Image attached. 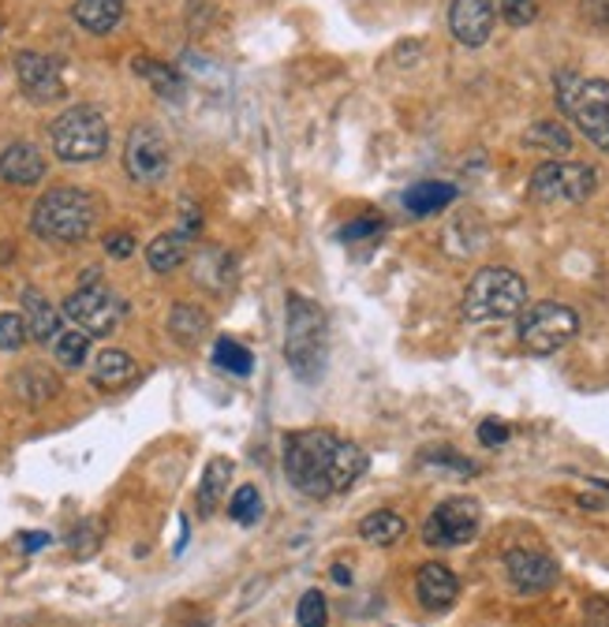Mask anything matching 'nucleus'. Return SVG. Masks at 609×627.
I'll use <instances>...</instances> for the list:
<instances>
[{"label": "nucleus", "mask_w": 609, "mask_h": 627, "mask_svg": "<svg viewBox=\"0 0 609 627\" xmlns=\"http://www.w3.org/2000/svg\"><path fill=\"white\" fill-rule=\"evenodd\" d=\"M367 452L337 430H292L284 437V478L295 494L326 501L367 474Z\"/></svg>", "instance_id": "nucleus-1"}, {"label": "nucleus", "mask_w": 609, "mask_h": 627, "mask_svg": "<svg viewBox=\"0 0 609 627\" xmlns=\"http://www.w3.org/2000/svg\"><path fill=\"white\" fill-rule=\"evenodd\" d=\"M329 351V325L326 310L315 299L292 292L284 299V359L303 381H315L326 370Z\"/></svg>", "instance_id": "nucleus-2"}, {"label": "nucleus", "mask_w": 609, "mask_h": 627, "mask_svg": "<svg viewBox=\"0 0 609 627\" xmlns=\"http://www.w3.org/2000/svg\"><path fill=\"white\" fill-rule=\"evenodd\" d=\"M98 225V202L83 188H53L30 209L34 235L49 243H83Z\"/></svg>", "instance_id": "nucleus-3"}, {"label": "nucleus", "mask_w": 609, "mask_h": 627, "mask_svg": "<svg viewBox=\"0 0 609 627\" xmlns=\"http://www.w3.org/2000/svg\"><path fill=\"white\" fill-rule=\"evenodd\" d=\"M554 94L561 113L587 135L591 146L609 154V79H587L580 72H557Z\"/></svg>", "instance_id": "nucleus-4"}, {"label": "nucleus", "mask_w": 609, "mask_h": 627, "mask_svg": "<svg viewBox=\"0 0 609 627\" xmlns=\"http://www.w3.org/2000/svg\"><path fill=\"white\" fill-rule=\"evenodd\" d=\"M528 307V284H523L520 273L505 266H486L479 269L475 277L468 281V292H464V318L475 321H509L520 318V310Z\"/></svg>", "instance_id": "nucleus-5"}, {"label": "nucleus", "mask_w": 609, "mask_h": 627, "mask_svg": "<svg viewBox=\"0 0 609 627\" xmlns=\"http://www.w3.org/2000/svg\"><path fill=\"white\" fill-rule=\"evenodd\" d=\"M53 154L67 165H87L109 150V120L98 105H72L49 124Z\"/></svg>", "instance_id": "nucleus-6"}, {"label": "nucleus", "mask_w": 609, "mask_h": 627, "mask_svg": "<svg viewBox=\"0 0 609 627\" xmlns=\"http://www.w3.org/2000/svg\"><path fill=\"white\" fill-rule=\"evenodd\" d=\"M580 333V314L569 303H535L520 310V344L531 355H557Z\"/></svg>", "instance_id": "nucleus-7"}, {"label": "nucleus", "mask_w": 609, "mask_h": 627, "mask_svg": "<svg viewBox=\"0 0 609 627\" xmlns=\"http://www.w3.org/2000/svg\"><path fill=\"white\" fill-rule=\"evenodd\" d=\"M531 199L546 206H580L598 188V172L583 161H549L531 172Z\"/></svg>", "instance_id": "nucleus-8"}, {"label": "nucleus", "mask_w": 609, "mask_h": 627, "mask_svg": "<svg viewBox=\"0 0 609 627\" xmlns=\"http://www.w3.org/2000/svg\"><path fill=\"white\" fill-rule=\"evenodd\" d=\"M61 314L67 321H75V329H83L87 336H109L120 329L124 314H128V303L105 284H87L79 292H72L64 299Z\"/></svg>", "instance_id": "nucleus-9"}, {"label": "nucleus", "mask_w": 609, "mask_h": 627, "mask_svg": "<svg viewBox=\"0 0 609 627\" xmlns=\"http://www.w3.org/2000/svg\"><path fill=\"white\" fill-rule=\"evenodd\" d=\"M482 530V504L475 497H449L427 515L422 523V541L430 549H456L475 541Z\"/></svg>", "instance_id": "nucleus-10"}, {"label": "nucleus", "mask_w": 609, "mask_h": 627, "mask_svg": "<svg viewBox=\"0 0 609 627\" xmlns=\"http://www.w3.org/2000/svg\"><path fill=\"white\" fill-rule=\"evenodd\" d=\"M173 165V150H168L165 135L157 124H135L128 142H124V168L135 183H161Z\"/></svg>", "instance_id": "nucleus-11"}, {"label": "nucleus", "mask_w": 609, "mask_h": 627, "mask_svg": "<svg viewBox=\"0 0 609 627\" xmlns=\"http://www.w3.org/2000/svg\"><path fill=\"white\" fill-rule=\"evenodd\" d=\"M15 79H20V90L30 101L46 105V101H61L64 98V72L53 56L46 53H20L15 56Z\"/></svg>", "instance_id": "nucleus-12"}, {"label": "nucleus", "mask_w": 609, "mask_h": 627, "mask_svg": "<svg viewBox=\"0 0 609 627\" xmlns=\"http://www.w3.org/2000/svg\"><path fill=\"white\" fill-rule=\"evenodd\" d=\"M505 572H509V583L520 594H546L561 579L557 561L549 553H538V549H509Z\"/></svg>", "instance_id": "nucleus-13"}, {"label": "nucleus", "mask_w": 609, "mask_h": 627, "mask_svg": "<svg viewBox=\"0 0 609 627\" xmlns=\"http://www.w3.org/2000/svg\"><path fill=\"white\" fill-rule=\"evenodd\" d=\"M494 4L490 0H453L449 4V30L460 46L479 49L494 34Z\"/></svg>", "instance_id": "nucleus-14"}, {"label": "nucleus", "mask_w": 609, "mask_h": 627, "mask_svg": "<svg viewBox=\"0 0 609 627\" xmlns=\"http://www.w3.org/2000/svg\"><path fill=\"white\" fill-rule=\"evenodd\" d=\"M416 594L427 613H445V609L460 598V579H456L453 567L430 561V564H422L416 575Z\"/></svg>", "instance_id": "nucleus-15"}, {"label": "nucleus", "mask_w": 609, "mask_h": 627, "mask_svg": "<svg viewBox=\"0 0 609 627\" xmlns=\"http://www.w3.org/2000/svg\"><path fill=\"white\" fill-rule=\"evenodd\" d=\"M41 176H46V157L30 142H12L0 154V180L12 183V188H34Z\"/></svg>", "instance_id": "nucleus-16"}, {"label": "nucleus", "mask_w": 609, "mask_h": 627, "mask_svg": "<svg viewBox=\"0 0 609 627\" xmlns=\"http://www.w3.org/2000/svg\"><path fill=\"white\" fill-rule=\"evenodd\" d=\"M232 474H236V463L225 460V456H217V460L206 463V471H202V478H199V494H194V508H199L202 520L217 515V508L228 501Z\"/></svg>", "instance_id": "nucleus-17"}, {"label": "nucleus", "mask_w": 609, "mask_h": 627, "mask_svg": "<svg viewBox=\"0 0 609 627\" xmlns=\"http://www.w3.org/2000/svg\"><path fill=\"white\" fill-rule=\"evenodd\" d=\"M61 318L64 314L38 292V287H27L23 292V321H27V333L38 344H53L56 333H61Z\"/></svg>", "instance_id": "nucleus-18"}, {"label": "nucleus", "mask_w": 609, "mask_h": 627, "mask_svg": "<svg viewBox=\"0 0 609 627\" xmlns=\"http://www.w3.org/2000/svg\"><path fill=\"white\" fill-rule=\"evenodd\" d=\"M135 374H139V367H135V359L128 351H120V347H105V351L94 359L90 381H94V388H101V393H116V388L128 385Z\"/></svg>", "instance_id": "nucleus-19"}, {"label": "nucleus", "mask_w": 609, "mask_h": 627, "mask_svg": "<svg viewBox=\"0 0 609 627\" xmlns=\"http://www.w3.org/2000/svg\"><path fill=\"white\" fill-rule=\"evenodd\" d=\"M131 72L139 75L142 82H150V90H154L157 98L183 101V90H188V82H183V75L176 72V67H168V64H161V61H150V56H135Z\"/></svg>", "instance_id": "nucleus-20"}, {"label": "nucleus", "mask_w": 609, "mask_h": 627, "mask_svg": "<svg viewBox=\"0 0 609 627\" xmlns=\"http://www.w3.org/2000/svg\"><path fill=\"white\" fill-rule=\"evenodd\" d=\"M72 20L87 34H109L120 27L124 20V0H75Z\"/></svg>", "instance_id": "nucleus-21"}, {"label": "nucleus", "mask_w": 609, "mask_h": 627, "mask_svg": "<svg viewBox=\"0 0 609 627\" xmlns=\"http://www.w3.org/2000/svg\"><path fill=\"white\" fill-rule=\"evenodd\" d=\"M191 258V240H183L180 232H161L157 240H150L147 247V266L154 273H173Z\"/></svg>", "instance_id": "nucleus-22"}, {"label": "nucleus", "mask_w": 609, "mask_h": 627, "mask_svg": "<svg viewBox=\"0 0 609 627\" xmlns=\"http://www.w3.org/2000/svg\"><path fill=\"white\" fill-rule=\"evenodd\" d=\"M453 199H456V188L442 180H422L416 188L404 191V206H408V214H416V217L437 214V209H445Z\"/></svg>", "instance_id": "nucleus-23"}, {"label": "nucleus", "mask_w": 609, "mask_h": 627, "mask_svg": "<svg viewBox=\"0 0 609 627\" xmlns=\"http://www.w3.org/2000/svg\"><path fill=\"white\" fill-rule=\"evenodd\" d=\"M15 393H20L23 404L38 408V404H49L56 393H61V381H56L53 370H46V367H23L20 378H15Z\"/></svg>", "instance_id": "nucleus-24"}, {"label": "nucleus", "mask_w": 609, "mask_h": 627, "mask_svg": "<svg viewBox=\"0 0 609 627\" xmlns=\"http://www.w3.org/2000/svg\"><path fill=\"white\" fill-rule=\"evenodd\" d=\"M408 523H404L401 512H389V508H378V512L363 515L359 523V538L370 541V546H393V541L404 538Z\"/></svg>", "instance_id": "nucleus-25"}, {"label": "nucleus", "mask_w": 609, "mask_h": 627, "mask_svg": "<svg viewBox=\"0 0 609 627\" xmlns=\"http://www.w3.org/2000/svg\"><path fill=\"white\" fill-rule=\"evenodd\" d=\"M194 281L210 287V292H228L232 287V258L225 251L194 254Z\"/></svg>", "instance_id": "nucleus-26"}, {"label": "nucleus", "mask_w": 609, "mask_h": 627, "mask_svg": "<svg viewBox=\"0 0 609 627\" xmlns=\"http://www.w3.org/2000/svg\"><path fill=\"white\" fill-rule=\"evenodd\" d=\"M210 329V318L202 307H194V303H176L173 314H168V333L176 336L180 344H199L202 336H206Z\"/></svg>", "instance_id": "nucleus-27"}, {"label": "nucleus", "mask_w": 609, "mask_h": 627, "mask_svg": "<svg viewBox=\"0 0 609 627\" xmlns=\"http://www.w3.org/2000/svg\"><path fill=\"white\" fill-rule=\"evenodd\" d=\"M523 146L531 150H546V154H569L572 150V135L569 127H561L557 120H538L523 131Z\"/></svg>", "instance_id": "nucleus-28"}, {"label": "nucleus", "mask_w": 609, "mask_h": 627, "mask_svg": "<svg viewBox=\"0 0 609 627\" xmlns=\"http://www.w3.org/2000/svg\"><path fill=\"white\" fill-rule=\"evenodd\" d=\"M53 355L64 370H79L90 355V336L83 329H61L53 341Z\"/></svg>", "instance_id": "nucleus-29"}, {"label": "nucleus", "mask_w": 609, "mask_h": 627, "mask_svg": "<svg viewBox=\"0 0 609 627\" xmlns=\"http://www.w3.org/2000/svg\"><path fill=\"white\" fill-rule=\"evenodd\" d=\"M214 362H217L221 370H228V374H236V378H248L251 367H255V359H251L248 347L236 344V341H228V336H221V341L214 344Z\"/></svg>", "instance_id": "nucleus-30"}, {"label": "nucleus", "mask_w": 609, "mask_h": 627, "mask_svg": "<svg viewBox=\"0 0 609 627\" xmlns=\"http://www.w3.org/2000/svg\"><path fill=\"white\" fill-rule=\"evenodd\" d=\"M419 463H422V468L453 471V474H460V478H471V474H479L475 463H471L468 456L453 452V448H427V452H419Z\"/></svg>", "instance_id": "nucleus-31"}, {"label": "nucleus", "mask_w": 609, "mask_h": 627, "mask_svg": "<svg viewBox=\"0 0 609 627\" xmlns=\"http://www.w3.org/2000/svg\"><path fill=\"white\" fill-rule=\"evenodd\" d=\"M228 515H232L240 527H251L262 515V494L255 486H240L232 497H228Z\"/></svg>", "instance_id": "nucleus-32"}, {"label": "nucleus", "mask_w": 609, "mask_h": 627, "mask_svg": "<svg viewBox=\"0 0 609 627\" xmlns=\"http://www.w3.org/2000/svg\"><path fill=\"white\" fill-rule=\"evenodd\" d=\"M295 620L300 627H326L329 624V601L321 590H307L295 605Z\"/></svg>", "instance_id": "nucleus-33"}, {"label": "nucleus", "mask_w": 609, "mask_h": 627, "mask_svg": "<svg viewBox=\"0 0 609 627\" xmlns=\"http://www.w3.org/2000/svg\"><path fill=\"white\" fill-rule=\"evenodd\" d=\"M27 321H23L20 310H4L0 314V351H20L27 344Z\"/></svg>", "instance_id": "nucleus-34"}, {"label": "nucleus", "mask_w": 609, "mask_h": 627, "mask_svg": "<svg viewBox=\"0 0 609 627\" xmlns=\"http://www.w3.org/2000/svg\"><path fill=\"white\" fill-rule=\"evenodd\" d=\"M497 12L509 27H531L538 15V0H497Z\"/></svg>", "instance_id": "nucleus-35"}, {"label": "nucleus", "mask_w": 609, "mask_h": 627, "mask_svg": "<svg viewBox=\"0 0 609 627\" xmlns=\"http://www.w3.org/2000/svg\"><path fill=\"white\" fill-rule=\"evenodd\" d=\"M509 437H512V426L505 419H482L479 422V445L502 448V445H509Z\"/></svg>", "instance_id": "nucleus-36"}, {"label": "nucleus", "mask_w": 609, "mask_h": 627, "mask_svg": "<svg viewBox=\"0 0 609 627\" xmlns=\"http://www.w3.org/2000/svg\"><path fill=\"white\" fill-rule=\"evenodd\" d=\"M580 15L591 30L609 34V0H580Z\"/></svg>", "instance_id": "nucleus-37"}, {"label": "nucleus", "mask_w": 609, "mask_h": 627, "mask_svg": "<svg viewBox=\"0 0 609 627\" xmlns=\"http://www.w3.org/2000/svg\"><path fill=\"white\" fill-rule=\"evenodd\" d=\"M378 232H382V217H359V220H352V225L344 228L341 240L355 243V240H367V235H378Z\"/></svg>", "instance_id": "nucleus-38"}, {"label": "nucleus", "mask_w": 609, "mask_h": 627, "mask_svg": "<svg viewBox=\"0 0 609 627\" xmlns=\"http://www.w3.org/2000/svg\"><path fill=\"white\" fill-rule=\"evenodd\" d=\"M176 232H180L183 240H194V235L202 232V214H199V206L188 199H183V206H180V228H176Z\"/></svg>", "instance_id": "nucleus-39"}, {"label": "nucleus", "mask_w": 609, "mask_h": 627, "mask_svg": "<svg viewBox=\"0 0 609 627\" xmlns=\"http://www.w3.org/2000/svg\"><path fill=\"white\" fill-rule=\"evenodd\" d=\"M105 254H113L116 261L131 258V254H135V240H131L128 232H109L105 235Z\"/></svg>", "instance_id": "nucleus-40"}, {"label": "nucleus", "mask_w": 609, "mask_h": 627, "mask_svg": "<svg viewBox=\"0 0 609 627\" xmlns=\"http://www.w3.org/2000/svg\"><path fill=\"white\" fill-rule=\"evenodd\" d=\"M49 546V534H20V549L23 553H38V549H46Z\"/></svg>", "instance_id": "nucleus-41"}, {"label": "nucleus", "mask_w": 609, "mask_h": 627, "mask_svg": "<svg viewBox=\"0 0 609 627\" xmlns=\"http://www.w3.org/2000/svg\"><path fill=\"white\" fill-rule=\"evenodd\" d=\"M329 575H333V579L341 583V587H348V583H352V572H348L344 564H333V572H329Z\"/></svg>", "instance_id": "nucleus-42"}]
</instances>
